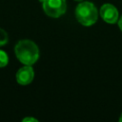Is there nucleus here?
<instances>
[{
  "label": "nucleus",
  "mask_w": 122,
  "mask_h": 122,
  "mask_svg": "<svg viewBox=\"0 0 122 122\" xmlns=\"http://www.w3.org/2000/svg\"><path fill=\"white\" fill-rule=\"evenodd\" d=\"M17 59L24 65H33L39 58V49L37 45L28 39L20 40L14 47Z\"/></svg>",
  "instance_id": "obj_1"
},
{
  "label": "nucleus",
  "mask_w": 122,
  "mask_h": 122,
  "mask_svg": "<svg viewBox=\"0 0 122 122\" xmlns=\"http://www.w3.org/2000/svg\"><path fill=\"white\" fill-rule=\"evenodd\" d=\"M16 81L18 84L22 86H26L31 83V81L34 78V71L31 66L25 65L24 67L20 68L16 72Z\"/></svg>",
  "instance_id": "obj_5"
},
{
  "label": "nucleus",
  "mask_w": 122,
  "mask_h": 122,
  "mask_svg": "<svg viewBox=\"0 0 122 122\" xmlns=\"http://www.w3.org/2000/svg\"><path fill=\"white\" fill-rule=\"evenodd\" d=\"M119 121H120V122H122V113L120 114V117H119Z\"/></svg>",
  "instance_id": "obj_10"
},
{
  "label": "nucleus",
  "mask_w": 122,
  "mask_h": 122,
  "mask_svg": "<svg viewBox=\"0 0 122 122\" xmlns=\"http://www.w3.org/2000/svg\"><path fill=\"white\" fill-rule=\"evenodd\" d=\"M22 121H23V122H26V121H34V122H37L38 120L35 119V118H32V117H26V118H24Z\"/></svg>",
  "instance_id": "obj_8"
},
{
  "label": "nucleus",
  "mask_w": 122,
  "mask_h": 122,
  "mask_svg": "<svg viewBox=\"0 0 122 122\" xmlns=\"http://www.w3.org/2000/svg\"><path fill=\"white\" fill-rule=\"evenodd\" d=\"M117 23H118V27H119V29H120V30L122 31V16L118 19V21H117Z\"/></svg>",
  "instance_id": "obj_9"
},
{
  "label": "nucleus",
  "mask_w": 122,
  "mask_h": 122,
  "mask_svg": "<svg viewBox=\"0 0 122 122\" xmlns=\"http://www.w3.org/2000/svg\"><path fill=\"white\" fill-rule=\"evenodd\" d=\"M9 41V36L8 33L6 32L5 30L0 28V46H4L8 43Z\"/></svg>",
  "instance_id": "obj_7"
},
{
  "label": "nucleus",
  "mask_w": 122,
  "mask_h": 122,
  "mask_svg": "<svg viewBox=\"0 0 122 122\" xmlns=\"http://www.w3.org/2000/svg\"><path fill=\"white\" fill-rule=\"evenodd\" d=\"M74 1H78V2H81L82 0H74Z\"/></svg>",
  "instance_id": "obj_11"
},
{
  "label": "nucleus",
  "mask_w": 122,
  "mask_h": 122,
  "mask_svg": "<svg viewBox=\"0 0 122 122\" xmlns=\"http://www.w3.org/2000/svg\"><path fill=\"white\" fill-rule=\"evenodd\" d=\"M44 12L52 18H58L66 12V0H40Z\"/></svg>",
  "instance_id": "obj_3"
},
{
  "label": "nucleus",
  "mask_w": 122,
  "mask_h": 122,
  "mask_svg": "<svg viewBox=\"0 0 122 122\" xmlns=\"http://www.w3.org/2000/svg\"><path fill=\"white\" fill-rule=\"evenodd\" d=\"M99 14L101 16V18L109 24H114L118 21V17H119V13L117 9L115 8V6L112 5V4H104L101 6L100 10H99Z\"/></svg>",
  "instance_id": "obj_4"
},
{
  "label": "nucleus",
  "mask_w": 122,
  "mask_h": 122,
  "mask_svg": "<svg viewBox=\"0 0 122 122\" xmlns=\"http://www.w3.org/2000/svg\"><path fill=\"white\" fill-rule=\"evenodd\" d=\"M8 63H9V56H8V54L4 51L0 50V68L6 67L8 65Z\"/></svg>",
  "instance_id": "obj_6"
},
{
  "label": "nucleus",
  "mask_w": 122,
  "mask_h": 122,
  "mask_svg": "<svg viewBox=\"0 0 122 122\" xmlns=\"http://www.w3.org/2000/svg\"><path fill=\"white\" fill-rule=\"evenodd\" d=\"M75 18L83 26L89 27L93 25L98 18V10L94 4L89 1L81 2L75 9Z\"/></svg>",
  "instance_id": "obj_2"
}]
</instances>
